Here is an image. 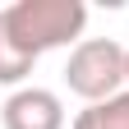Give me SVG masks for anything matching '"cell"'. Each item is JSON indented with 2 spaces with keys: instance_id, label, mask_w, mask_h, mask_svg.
<instances>
[{
  "instance_id": "obj_1",
  "label": "cell",
  "mask_w": 129,
  "mask_h": 129,
  "mask_svg": "<svg viewBox=\"0 0 129 129\" xmlns=\"http://www.w3.org/2000/svg\"><path fill=\"white\" fill-rule=\"evenodd\" d=\"M5 28L23 55H46L55 46H78L88 28V5L83 0H14L5 5Z\"/></svg>"
},
{
  "instance_id": "obj_2",
  "label": "cell",
  "mask_w": 129,
  "mask_h": 129,
  "mask_svg": "<svg viewBox=\"0 0 129 129\" xmlns=\"http://www.w3.org/2000/svg\"><path fill=\"white\" fill-rule=\"evenodd\" d=\"M124 51L129 46H120L115 37H83L69 51V64H64L69 92L83 97L88 106L124 92Z\"/></svg>"
},
{
  "instance_id": "obj_3",
  "label": "cell",
  "mask_w": 129,
  "mask_h": 129,
  "mask_svg": "<svg viewBox=\"0 0 129 129\" xmlns=\"http://www.w3.org/2000/svg\"><path fill=\"white\" fill-rule=\"evenodd\" d=\"M0 124H5V129H64V102L51 88L23 83V88H14L5 97Z\"/></svg>"
},
{
  "instance_id": "obj_4",
  "label": "cell",
  "mask_w": 129,
  "mask_h": 129,
  "mask_svg": "<svg viewBox=\"0 0 129 129\" xmlns=\"http://www.w3.org/2000/svg\"><path fill=\"white\" fill-rule=\"evenodd\" d=\"M69 129H129V88L97 102V106H83L69 120Z\"/></svg>"
},
{
  "instance_id": "obj_5",
  "label": "cell",
  "mask_w": 129,
  "mask_h": 129,
  "mask_svg": "<svg viewBox=\"0 0 129 129\" xmlns=\"http://www.w3.org/2000/svg\"><path fill=\"white\" fill-rule=\"evenodd\" d=\"M32 64L37 60L14 46L9 28H5V9H0V88H23V78L32 74Z\"/></svg>"
},
{
  "instance_id": "obj_6",
  "label": "cell",
  "mask_w": 129,
  "mask_h": 129,
  "mask_svg": "<svg viewBox=\"0 0 129 129\" xmlns=\"http://www.w3.org/2000/svg\"><path fill=\"white\" fill-rule=\"evenodd\" d=\"M124 88H129V51H124Z\"/></svg>"
}]
</instances>
